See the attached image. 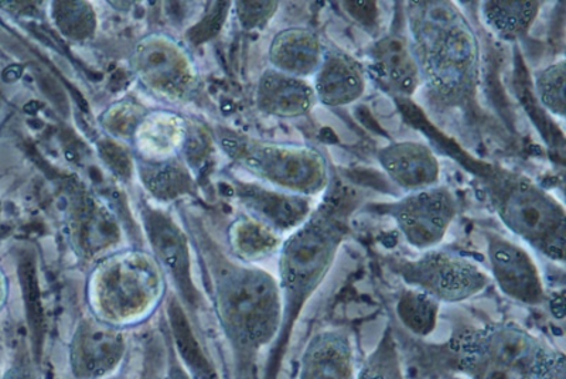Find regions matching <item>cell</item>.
I'll return each instance as SVG.
<instances>
[{
	"mask_svg": "<svg viewBox=\"0 0 566 379\" xmlns=\"http://www.w3.org/2000/svg\"><path fill=\"white\" fill-rule=\"evenodd\" d=\"M406 13L427 110L438 119L478 114L480 44L468 18L449 0L408 2Z\"/></svg>",
	"mask_w": 566,
	"mask_h": 379,
	"instance_id": "1",
	"label": "cell"
},
{
	"mask_svg": "<svg viewBox=\"0 0 566 379\" xmlns=\"http://www.w3.org/2000/svg\"><path fill=\"white\" fill-rule=\"evenodd\" d=\"M358 203L357 191L340 179L331 180L306 221L286 239L277 252L282 295V325L268 358L265 378L277 379L291 337L303 309L325 282L338 251L352 231Z\"/></svg>",
	"mask_w": 566,
	"mask_h": 379,
	"instance_id": "2",
	"label": "cell"
},
{
	"mask_svg": "<svg viewBox=\"0 0 566 379\" xmlns=\"http://www.w3.org/2000/svg\"><path fill=\"white\" fill-rule=\"evenodd\" d=\"M214 283L221 330L237 360L250 368L280 335V283L262 267L230 261L217 267Z\"/></svg>",
	"mask_w": 566,
	"mask_h": 379,
	"instance_id": "3",
	"label": "cell"
},
{
	"mask_svg": "<svg viewBox=\"0 0 566 379\" xmlns=\"http://www.w3.org/2000/svg\"><path fill=\"white\" fill-rule=\"evenodd\" d=\"M447 348L469 379H566L565 354L514 323L460 328Z\"/></svg>",
	"mask_w": 566,
	"mask_h": 379,
	"instance_id": "4",
	"label": "cell"
},
{
	"mask_svg": "<svg viewBox=\"0 0 566 379\" xmlns=\"http://www.w3.org/2000/svg\"><path fill=\"white\" fill-rule=\"evenodd\" d=\"M488 203L512 234L539 255L564 265L565 207L530 177L490 166L480 175Z\"/></svg>",
	"mask_w": 566,
	"mask_h": 379,
	"instance_id": "5",
	"label": "cell"
},
{
	"mask_svg": "<svg viewBox=\"0 0 566 379\" xmlns=\"http://www.w3.org/2000/svg\"><path fill=\"white\" fill-rule=\"evenodd\" d=\"M164 271L144 251H118L99 261L88 282V303L97 320L124 330L154 315L164 299Z\"/></svg>",
	"mask_w": 566,
	"mask_h": 379,
	"instance_id": "6",
	"label": "cell"
},
{
	"mask_svg": "<svg viewBox=\"0 0 566 379\" xmlns=\"http://www.w3.org/2000/svg\"><path fill=\"white\" fill-rule=\"evenodd\" d=\"M221 146L241 169L274 189L312 199L331 185L326 156L311 146L275 144L240 134L226 135Z\"/></svg>",
	"mask_w": 566,
	"mask_h": 379,
	"instance_id": "7",
	"label": "cell"
},
{
	"mask_svg": "<svg viewBox=\"0 0 566 379\" xmlns=\"http://www.w3.org/2000/svg\"><path fill=\"white\" fill-rule=\"evenodd\" d=\"M389 270L401 277L407 287L427 293L441 305L473 299L490 283L478 262L437 248L413 260L394 257L389 261Z\"/></svg>",
	"mask_w": 566,
	"mask_h": 379,
	"instance_id": "8",
	"label": "cell"
},
{
	"mask_svg": "<svg viewBox=\"0 0 566 379\" xmlns=\"http://www.w3.org/2000/svg\"><path fill=\"white\" fill-rule=\"evenodd\" d=\"M133 69L146 90L171 104L193 97L199 81L193 59L168 35L142 39L133 54Z\"/></svg>",
	"mask_w": 566,
	"mask_h": 379,
	"instance_id": "9",
	"label": "cell"
},
{
	"mask_svg": "<svg viewBox=\"0 0 566 379\" xmlns=\"http://www.w3.org/2000/svg\"><path fill=\"white\" fill-rule=\"evenodd\" d=\"M381 211L396 222L407 244L424 252L434 250L447 239L457 219L459 203L449 187L438 185L384 204Z\"/></svg>",
	"mask_w": 566,
	"mask_h": 379,
	"instance_id": "10",
	"label": "cell"
},
{
	"mask_svg": "<svg viewBox=\"0 0 566 379\" xmlns=\"http://www.w3.org/2000/svg\"><path fill=\"white\" fill-rule=\"evenodd\" d=\"M486 244L490 274L500 292L520 305H543L547 301V292L539 267L530 252L495 232H488Z\"/></svg>",
	"mask_w": 566,
	"mask_h": 379,
	"instance_id": "11",
	"label": "cell"
},
{
	"mask_svg": "<svg viewBox=\"0 0 566 379\" xmlns=\"http://www.w3.org/2000/svg\"><path fill=\"white\" fill-rule=\"evenodd\" d=\"M128 345L124 330L93 317L75 328L69 347L70 370L74 379L114 377L123 364Z\"/></svg>",
	"mask_w": 566,
	"mask_h": 379,
	"instance_id": "12",
	"label": "cell"
},
{
	"mask_svg": "<svg viewBox=\"0 0 566 379\" xmlns=\"http://www.w3.org/2000/svg\"><path fill=\"white\" fill-rule=\"evenodd\" d=\"M234 191L247 215L264 222L282 236L290 235L301 227L313 210L310 197L287 193L262 183L237 181Z\"/></svg>",
	"mask_w": 566,
	"mask_h": 379,
	"instance_id": "13",
	"label": "cell"
},
{
	"mask_svg": "<svg viewBox=\"0 0 566 379\" xmlns=\"http://www.w3.org/2000/svg\"><path fill=\"white\" fill-rule=\"evenodd\" d=\"M368 71L387 93L413 98L421 87L419 70L407 35L389 33L367 50Z\"/></svg>",
	"mask_w": 566,
	"mask_h": 379,
	"instance_id": "14",
	"label": "cell"
},
{
	"mask_svg": "<svg viewBox=\"0 0 566 379\" xmlns=\"http://www.w3.org/2000/svg\"><path fill=\"white\" fill-rule=\"evenodd\" d=\"M377 160L389 180L407 193L431 189L441 181L438 156L423 141H391L378 150Z\"/></svg>",
	"mask_w": 566,
	"mask_h": 379,
	"instance_id": "15",
	"label": "cell"
},
{
	"mask_svg": "<svg viewBox=\"0 0 566 379\" xmlns=\"http://www.w3.org/2000/svg\"><path fill=\"white\" fill-rule=\"evenodd\" d=\"M70 240L85 261H103L120 251L123 232L113 212L97 200H81L70 217Z\"/></svg>",
	"mask_w": 566,
	"mask_h": 379,
	"instance_id": "16",
	"label": "cell"
},
{
	"mask_svg": "<svg viewBox=\"0 0 566 379\" xmlns=\"http://www.w3.org/2000/svg\"><path fill=\"white\" fill-rule=\"evenodd\" d=\"M357 371L350 335L343 328H327L307 341L297 379H356Z\"/></svg>",
	"mask_w": 566,
	"mask_h": 379,
	"instance_id": "17",
	"label": "cell"
},
{
	"mask_svg": "<svg viewBox=\"0 0 566 379\" xmlns=\"http://www.w3.org/2000/svg\"><path fill=\"white\" fill-rule=\"evenodd\" d=\"M313 78L317 103L327 108H343L357 103L366 94V69L353 55L335 48H326Z\"/></svg>",
	"mask_w": 566,
	"mask_h": 379,
	"instance_id": "18",
	"label": "cell"
},
{
	"mask_svg": "<svg viewBox=\"0 0 566 379\" xmlns=\"http://www.w3.org/2000/svg\"><path fill=\"white\" fill-rule=\"evenodd\" d=\"M255 99L262 114L281 119L303 118L317 104L310 81L292 77L271 67L258 80Z\"/></svg>",
	"mask_w": 566,
	"mask_h": 379,
	"instance_id": "19",
	"label": "cell"
},
{
	"mask_svg": "<svg viewBox=\"0 0 566 379\" xmlns=\"http://www.w3.org/2000/svg\"><path fill=\"white\" fill-rule=\"evenodd\" d=\"M326 45L315 30L293 27L274 35L268 50L271 69L292 77H315L321 67Z\"/></svg>",
	"mask_w": 566,
	"mask_h": 379,
	"instance_id": "20",
	"label": "cell"
},
{
	"mask_svg": "<svg viewBox=\"0 0 566 379\" xmlns=\"http://www.w3.org/2000/svg\"><path fill=\"white\" fill-rule=\"evenodd\" d=\"M144 224L146 235L154 248V256L159 262L161 270L168 271L186 296H193L189 245H187L184 232L159 210H145Z\"/></svg>",
	"mask_w": 566,
	"mask_h": 379,
	"instance_id": "21",
	"label": "cell"
},
{
	"mask_svg": "<svg viewBox=\"0 0 566 379\" xmlns=\"http://www.w3.org/2000/svg\"><path fill=\"white\" fill-rule=\"evenodd\" d=\"M189 140V129L180 115L154 110L145 115L133 138L140 161L160 164L177 159Z\"/></svg>",
	"mask_w": 566,
	"mask_h": 379,
	"instance_id": "22",
	"label": "cell"
},
{
	"mask_svg": "<svg viewBox=\"0 0 566 379\" xmlns=\"http://www.w3.org/2000/svg\"><path fill=\"white\" fill-rule=\"evenodd\" d=\"M543 3L537 0H488L480 12L486 27L504 42L523 39L537 20Z\"/></svg>",
	"mask_w": 566,
	"mask_h": 379,
	"instance_id": "23",
	"label": "cell"
},
{
	"mask_svg": "<svg viewBox=\"0 0 566 379\" xmlns=\"http://www.w3.org/2000/svg\"><path fill=\"white\" fill-rule=\"evenodd\" d=\"M229 242L232 255L239 262L255 265L280 252L283 236L264 222L252 219L250 215H242L232 222Z\"/></svg>",
	"mask_w": 566,
	"mask_h": 379,
	"instance_id": "24",
	"label": "cell"
},
{
	"mask_svg": "<svg viewBox=\"0 0 566 379\" xmlns=\"http://www.w3.org/2000/svg\"><path fill=\"white\" fill-rule=\"evenodd\" d=\"M142 183L156 199L171 201L189 193L193 179L189 169L179 159L148 164L138 160Z\"/></svg>",
	"mask_w": 566,
	"mask_h": 379,
	"instance_id": "25",
	"label": "cell"
},
{
	"mask_svg": "<svg viewBox=\"0 0 566 379\" xmlns=\"http://www.w3.org/2000/svg\"><path fill=\"white\" fill-rule=\"evenodd\" d=\"M441 306L427 293L407 287L399 293L396 312L398 320L409 333L423 338L437 330Z\"/></svg>",
	"mask_w": 566,
	"mask_h": 379,
	"instance_id": "26",
	"label": "cell"
},
{
	"mask_svg": "<svg viewBox=\"0 0 566 379\" xmlns=\"http://www.w3.org/2000/svg\"><path fill=\"white\" fill-rule=\"evenodd\" d=\"M356 379H407L401 354L391 328L384 330L374 350L364 360Z\"/></svg>",
	"mask_w": 566,
	"mask_h": 379,
	"instance_id": "27",
	"label": "cell"
},
{
	"mask_svg": "<svg viewBox=\"0 0 566 379\" xmlns=\"http://www.w3.org/2000/svg\"><path fill=\"white\" fill-rule=\"evenodd\" d=\"M52 18L60 32L73 42H85L97 30V14L87 2H54Z\"/></svg>",
	"mask_w": 566,
	"mask_h": 379,
	"instance_id": "28",
	"label": "cell"
},
{
	"mask_svg": "<svg viewBox=\"0 0 566 379\" xmlns=\"http://www.w3.org/2000/svg\"><path fill=\"white\" fill-rule=\"evenodd\" d=\"M565 87V60L549 64L548 67L541 70L535 75V93H537L541 105L560 119L565 118L566 110Z\"/></svg>",
	"mask_w": 566,
	"mask_h": 379,
	"instance_id": "29",
	"label": "cell"
},
{
	"mask_svg": "<svg viewBox=\"0 0 566 379\" xmlns=\"http://www.w3.org/2000/svg\"><path fill=\"white\" fill-rule=\"evenodd\" d=\"M146 114L148 113L145 108H142L138 104L123 101V103L115 104L105 110L101 116V125H103L109 138L119 141H133L136 129H138Z\"/></svg>",
	"mask_w": 566,
	"mask_h": 379,
	"instance_id": "30",
	"label": "cell"
},
{
	"mask_svg": "<svg viewBox=\"0 0 566 379\" xmlns=\"http://www.w3.org/2000/svg\"><path fill=\"white\" fill-rule=\"evenodd\" d=\"M280 9L277 2H237L235 13L247 32H262Z\"/></svg>",
	"mask_w": 566,
	"mask_h": 379,
	"instance_id": "31",
	"label": "cell"
},
{
	"mask_svg": "<svg viewBox=\"0 0 566 379\" xmlns=\"http://www.w3.org/2000/svg\"><path fill=\"white\" fill-rule=\"evenodd\" d=\"M98 151L104 164L113 170V173L118 176L119 179H129L134 171L133 158H130L119 140L109 138V136L99 140Z\"/></svg>",
	"mask_w": 566,
	"mask_h": 379,
	"instance_id": "32",
	"label": "cell"
},
{
	"mask_svg": "<svg viewBox=\"0 0 566 379\" xmlns=\"http://www.w3.org/2000/svg\"><path fill=\"white\" fill-rule=\"evenodd\" d=\"M0 379H40V377L32 361L28 357H20L10 364Z\"/></svg>",
	"mask_w": 566,
	"mask_h": 379,
	"instance_id": "33",
	"label": "cell"
},
{
	"mask_svg": "<svg viewBox=\"0 0 566 379\" xmlns=\"http://www.w3.org/2000/svg\"><path fill=\"white\" fill-rule=\"evenodd\" d=\"M230 3H217V8L212 14H209V19H211V27L214 24L216 28H220L221 23L224 22L226 14L229 12ZM195 40L197 43H200V40L203 39L206 32L210 30V20H205L203 23L199 24V28L195 29Z\"/></svg>",
	"mask_w": 566,
	"mask_h": 379,
	"instance_id": "34",
	"label": "cell"
},
{
	"mask_svg": "<svg viewBox=\"0 0 566 379\" xmlns=\"http://www.w3.org/2000/svg\"><path fill=\"white\" fill-rule=\"evenodd\" d=\"M9 299V281L2 267H0V313L3 312Z\"/></svg>",
	"mask_w": 566,
	"mask_h": 379,
	"instance_id": "35",
	"label": "cell"
},
{
	"mask_svg": "<svg viewBox=\"0 0 566 379\" xmlns=\"http://www.w3.org/2000/svg\"><path fill=\"white\" fill-rule=\"evenodd\" d=\"M2 219H3V203H2V200H0V225H2Z\"/></svg>",
	"mask_w": 566,
	"mask_h": 379,
	"instance_id": "36",
	"label": "cell"
},
{
	"mask_svg": "<svg viewBox=\"0 0 566 379\" xmlns=\"http://www.w3.org/2000/svg\"><path fill=\"white\" fill-rule=\"evenodd\" d=\"M106 379H123V378L114 376V377H109V378H106Z\"/></svg>",
	"mask_w": 566,
	"mask_h": 379,
	"instance_id": "37",
	"label": "cell"
},
{
	"mask_svg": "<svg viewBox=\"0 0 566 379\" xmlns=\"http://www.w3.org/2000/svg\"><path fill=\"white\" fill-rule=\"evenodd\" d=\"M151 379H161V378H159V377H156V378H151Z\"/></svg>",
	"mask_w": 566,
	"mask_h": 379,
	"instance_id": "38",
	"label": "cell"
}]
</instances>
